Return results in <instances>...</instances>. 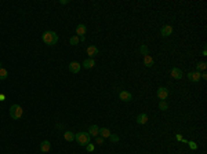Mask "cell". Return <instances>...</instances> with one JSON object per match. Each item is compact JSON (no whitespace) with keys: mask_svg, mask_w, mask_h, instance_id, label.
I'll use <instances>...</instances> for the list:
<instances>
[{"mask_svg":"<svg viewBox=\"0 0 207 154\" xmlns=\"http://www.w3.org/2000/svg\"><path fill=\"white\" fill-rule=\"evenodd\" d=\"M90 138L91 136L88 135L87 132H77V135H75V140L80 146H87L88 143H90Z\"/></svg>","mask_w":207,"mask_h":154,"instance_id":"7a4b0ae2","label":"cell"},{"mask_svg":"<svg viewBox=\"0 0 207 154\" xmlns=\"http://www.w3.org/2000/svg\"><path fill=\"white\" fill-rule=\"evenodd\" d=\"M159 109H160V110H163V111L167 110V109H169L167 102H166V100H160V103H159Z\"/></svg>","mask_w":207,"mask_h":154,"instance_id":"7402d4cb","label":"cell"},{"mask_svg":"<svg viewBox=\"0 0 207 154\" xmlns=\"http://www.w3.org/2000/svg\"><path fill=\"white\" fill-rule=\"evenodd\" d=\"M51 149V143L49 140H43V142L40 143V150L43 151V153H49Z\"/></svg>","mask_w":207,"mask_h":154,"instance_id":"7c38bea8","label":"cell"},{"mask_svg":"<svg viewBox=\"0 0 207 154\" xmlns=\"http://www.w3.org/2000/svg\"><path fill=\"white\" fill-rule=\"evenodd\" d=\"M42 40H43L47 45H54V44H57V41H58V35L53 31H47L42 35Z\"/></svg>","mask_w":207,"mask_h":154,"instance_id":"6da1fadb","label":"cell"},{"mask_svg":"<svg viewBox=\"0 0 207 154\" xmlns=\"http://www.w3.org/2000/svg\"><path fill=\"white\" fill-rule=\"evenodd\" d=\"M64 138H65V140H68V142H73V140H75V134L70 132V131H65V132H64Z\"/></svg>","mask_w":207,"mask_h":154,"instance_id":"e0dca14e","label":"cell"},{"mask_svg":"<svg viewBox=\"0 0 207 154\" xmlns=\"http://www.w3.org/2000/svg\"><path fill=\"white\" fill-rule=\"evenodd\" d=\"M86 147H87V151H94V145H91V143H88L87 146H86Z\"/></svg>","mask_w":207,"mask_h":154,"instance_id":"484cf974","label":"cell"},{"mask_svg":"<svg viewBox=\"0 0 207 154\" xmlns=\"http://www.w3.org/2000/svg\"><path fill=\"white\" fill-rule=\"evenodd\" d=\"M171 77L176 80H181L182 79V70L178 68H173L171 69Z\"/></svg>","mask_w":207,"mask_h":154,"instance_id":"30bf717a","label":"cell"},{"mask_svg":"<svg viewBox=\"0 0 207 154\" xmlns=\"http://www.w3.org/2000/svg\"><path fill=\"white\" fill-rule=\"evenodd\" d=\"M171 33H173V26H170V25H164V26H162V29H160V35H162L163 37L171 36Z\"/></svg>","mask_w":207,"mask_h":154,"instance_id":"5b68a950","label":"cell"},{"mask_svg":"<svg viewBox=\"0 0 207 154\" xmlns=\"http://www.w3.org/2000/svg\"><path fill=\"white\" fill-rule=\"evenodd\" d=\"M109 139H111V142H112V143H118V142H119V136H118V135H113V134H111Z\"/></svg>","mask_w":207,"mask_h":154,"instance_id":"cb8c5ba5","label":"cell"},{"mask_svg":"<svg viewBox=\"0 0 207 154\" xmlns=\"http://www.w3.org/2000/svg\"><path fill=\"white\" fill-rule=\"evenodd\" d=\"M119 98L123 100V102H130L133 99V94L128 92V91H122V92L119 94Z\"/></svg>","mask_w":207,"mask_h":154,"instance_id":"9c48e42d","label":"cell"},{"mask_svg":"<svg viewBox=\"0 0 207 154\" xmlns=\"http://www.w3.org/2000/svg\"><path fill=\"white\" fill-rule=\"evenodd\" d=\"M8 77V72L4 68H0V80H6Z\"/></svg>","mask_w":207,"mask_h":154,"instance_id":"ffe728a7","label":"cell"},{"mask_svg":"<svg viewBox=\"0 0 207 154\" xmlns=\"http://www.w3.org/2000/svg\"><path fill=\"white\" fill-rule=\"evenodd\" d=\"M207 68V63L206 62H197V65H196V72H204Z\"/></svg>","mask_w":207,"mask_h":154,"instance_id":"ac0fdd59","label":"cell"},{"mask_svg":"<svg viewBox=\"0 0 207 154\" xmlns=\"http://www.w3.org/2000/svg\"><path fill=\"white\" fill-rule=\"evenodd\" d=\"M188 80L192 81V83H197V81L200 80V72H189Z\"/></svg>","mask_w":207,"mask_h":154,"instance_id":"ba28073f","label":"cell"},{"mask_svg":"<svg viewBox=\"0 0 207 154\" xmlns=\"http://www.w3.org/2000/svg\"><path fill=\"white\" fill-rule=\"evenodd\" d=\"M156 96L160 99V100H166L167 96H169V90H167L166 87H159L156 91Z\"/></svg>","mask_w":207,"mask_h":154,"instance_id":"277c9868","label":"cell"},{"mask_svg":"<svg viewBox=\"0 0 207 154\" xmlns=\"http://www.w3.org/2000/svg\"><path fill=\"white\" fill-rule=\"evenodd\" d=\"M98 134H100V128L97 127V125H91L90 127V130H88V135L90 136H98Z\"/></svg>","mask_w":207,"mask_h":154,"instance_id":"2e32d148","label":"cell"},{"mask_svg":"<svg viewBox=\"0 0 207 154\" xmlns=\"http://www.w3.org/2000/svg\"><path fill=\"white\" fill-rule=\"evenodd\" d=\"M144 63H145L146 68H152L153 63H155V61H153V58H152L151 55H145L144 56Z\"/></svg>","mask_w":207,"mask_h":154,"instance_id":"9a60e30c","label":"cell"},{"mask_svg":"<svg viewBox=\"0 0 207 154\" xmlns=\"http://www.w3.org/2000/svg\"><path fill=\"white\" fill-rule=\"evenodd\" d=\"M137 123L138 124H146L148 123V114L146 113H141V114H138V117H137Z\"/></svg>","mask_w":207,"mask_h":154,"instance_id":"5bb4252c","label":"cell"},{"mask_svg":"<svg viewBox=\"0 0 207 154\" xmlns=\"http://www.w3.org/2000/svg\"><path fill=\"white\" fill-rule=\"evenodd\" d=\"M22 114H24V110L19 105H13L10 107V116H11L13 120H19L22 117Z\"/></svg>","mask_w":207,"mask_h":154,"instance_id":"3957f363","label":"cell"},{"mask_svg":"<svg viewBox=\"0 0 207 154\" xmlns=\"http://www.w3.org/2000/svg\"><path fill=\"white\" fill-rule=\"evenodd\" d=\"M100 136L102 138H109L111 136V131L108 128H100Z\"/></svg>","mask_w":207,"mask_h":154,"instance_id":"d6986e66","label":"cell"},{"mask_svg":"<svg viewBox=\"0 0 207 154\" xmlns=\"http://www.w3.org/2000/svg\"><path fill=\"white\" fill-rule=\"evenodd\" d=\"M95 140H97L98 145H102V143H104V138H102V136H97V138H95Z\"/></svg>","mask_w":207,"mask_h":154,"instance_id":"d4e9b609","label":"cell"},{"mask_svg":"<svg viewBox=\"0 0 207 154\" xmlns=\"http://www.w3.org/2000/svg\"><path fill=\"white\" fill-rule=\"evenodd\" d=\"M98 48L95 47V45H88L87 47V55H88V58H91V59H94V56H97L98 55Z\"/></svg>","mask_w":207,"mask_h":154,"instance_id":"8992f818","label":"cell"},{"mask_svg":"<svg viewBox=\"0 0 207 154\" xmlns=\"http://www.w3.org/2000/svg\"><path fill=\"white\" fill-rule=\"evenodd\" d=\"M79 43H80V39H79L77 36L70 37V40H69V44H70V45H77Z\"/></svg>","mask_w":207,"mask_h":154,"instance_id":"44dd1931","label":"cell"},{"mask_svg":"<svg viewBox=\"0 0 207 154\" xmlns=\"http://www.w3.org/2000/svg\"><path fill=\"white\" fill-rule=\"evenodd\" d=\"M86 32H87V26H86V25H84V24L77 25V28H76V33H77V35H76V36L82 37V36H84V35H86Z\"/></svg>","mask_w":207,"mask_h":154,"instance_id":"8fae6325","label":"cell"},{"mask_svg":"<svg viewBox=\"0 0 207 154\" xmlns=\"http://www.w3.org/2000/svg\"><path fill=\"white\" fill-rule=\"evenodd\" d=\"M69 0H61V4H68Z\"/></svg>","mask_w":207,"mask_h":154,"instance_id":"f1b7e54d","label":"cell"},{"mask_svg":"<svg viewBox=\"0 0 207 154\" xmlns=\"http://www.w3.org/2000/svg\"><path fill=\"white\" fill-rule=\"evenodd\" d=\"M202 54H203V55H207V50H206V47L203 48V52H202Z\"/></svg>","mask_w":207,"mask_h":154,"instance_id":"f546056e","label":"cell"},{"mask_svg":"<svg viewBox=\"0 0 207 154\" xmlns=\"http://www.w3.org/2000/svg\"><path fill=\"white\" fill-rule=\"evenodd\" d=\"M6 100V95L4 94H0V102H4Z\"/></svg>","mask_w":207,"mask_h":154,"instance_id":"83f0119b","label":"cell"},{"mask_svg":"<svg viewBox=\"0 0 207 154\" xmlns=\"http://www.w3.org/2000/svg\"><path fill=\"white\" fill-rule=\"evenodd\" d=\"M84 69H91V68H94L95 66V61L94 59H91V58H87L86 61L83 62V65H82Z\"/></svg>","mask_w":207,"mask_h":154,"instance_id":"4fadbf2b","label":"cell"},{"mask_svg":"<svg viewBox=\"0 0 207 154\" xmlns=\"http://www.w3.org/2000/svg\"><path fill=\"white\" fill-rule=\"evenodd\" d=\"M68 68H69V72H72V73H79L80 69H82V65H80L79 62H70Z\"/></svg>","mask_w":207,"mask_h":154,"instance_id":"52a82bcc","label":"cell"},{"mask_svg":"<svg viewBox=\"0 0 207 154\" xmlns=\"http://www.w3.org/2000/svg\"><path fill=\"white\" fill-rule=\"evenodd\" d=\"M139 51H141V54H142V55H149V54H148V47H146V44H142V45H141V47H139Z\"/></svg>","mask_w":207,"mask_h":154,"instance_id":"603a6c76","label":"cell"},{"mask_svg":"<svg viewBox=\"0 0 207 154\" xmlns=\"http://www.w3.org/2000/svg\"><path fill=\"white\" fill-rule=\"evenodd\" d=\"M188 143H189V146H191V149H193V150L197 149V146H196V143L195 142H188Z\"/></svg>","mask_w":207,"mask_h":154,"instance_id":"4316f807","label":"cell"}]
</instances>
